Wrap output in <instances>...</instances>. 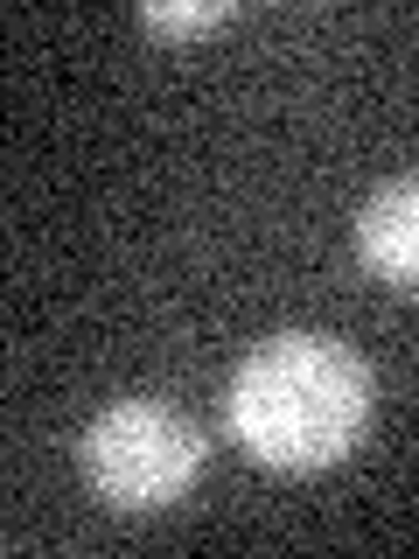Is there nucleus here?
Listing matches in <instances>:
<instances>
[{"instance_id": "2", "label": "nucleus", "mask_w": 419, "mask_h": 559, "mask_svg": "<svg viewBox=\"0 0 419 559\" xmlns=\"http://www.w3.org/2000/svg\"><path fill=\"white\" fill-rule=\"evenodd\" d=\"M210 441L189 413L161 399H119L105 406L77 441V468L112 511H161L203 476Z\"/></svg>"}, {"instance_id": "4", "label": "nucleus", "mask_w": 419, "mask_h": 559, "mask_svg": "<svg viewBox=\"0 0 419 559\" xmlns=\"http://www.w3.org/2000/svg\"><path fill=\"white\" fill-rule=\"evenodd\" d=\"M231 0H196V8H161V0H147L140 8V28H154V35H210V28H224L231 22Z\"/></svg>"}, {"instance_id": "1", "label": "nucleus", "mask_w": 419, "mask_h": 559, "mask_svg": "<svg viewBox=\"0 0 419 559\" xmlns=\"http://www.w3.org/2000/svg\"><path fill=\"white\" fill-rule=\"evenodd\" d=\"M378 406V378L336 336H314V329H287L266 336L252 357L231 371L224 413L231 433L244 441V454L266 468H328L363 441Z\"/></svg>"}, {"instance_id": "3", "label": "nucleus", "mask_w": 419, "mask_h": 559, "mask_svg": "<svg viewBox=\"0 0 419 559\" xmlns=\"http://www.w3.org/2000/svg\"><path fill=\"white\" fill-rule=\"evenodd\" d=\"M357 259L384 287L419 294V175H398L357 210Z\"/></svg>"}]
</instances>
